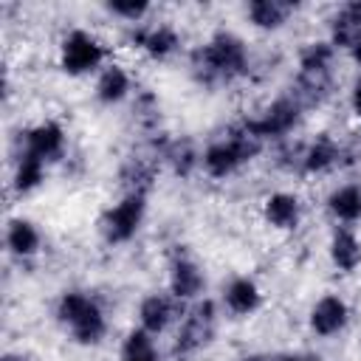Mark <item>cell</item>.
I'll return each mask as SVG.
<instances>
[{"instance_id":"25","label":"cell","mask_w":361,"mask_h":361,"mask_svg":"<svg viewBox=\"0 0 361 361\" xmlns=\"http://www.w3.org/2000/svg\"><path fill=\"white\" fill-rule=\"evenodd\" d=\"M164 158L172 164V169L178 175H189L195 169V164H197V152H195V147L189 141H172L164 149Z\"/></svg>"},{"instance_id":"27","label":"cell","mask_w":361,"mask_h":361,"mask_svg":"<svg viewBox=\"0 0 361 361\" xmlns=\"http://www.w3.org/2000/svg\"><path fill=\"white\" fill-rule=\"evenodd\" d=\"M350 104H353V113H355V116H361V79H358V82H355V87H353Z\"/></svg>"},{"instance_id":"26","label":"cell","mask_w":361,"mask_h":361,"mask_svg":"<svg viewBox=\"0 0 361 361\" xmlns=\"http://www.w3.org/2000/svg\"><path fill=\"white\" fill-rule=\"evenodd\" d=\"M107 8H110L113 14L127 17V20H138V17L147 11V3H144V0H113V3H107Z\"/></svg>"},{"instance_id":"1","label":"cell","mask_w":361,"mask_h":361,"mask_svg":"<svg viewBox=\"0 0 361 361\" xmlns=\"http://www.w3.org/2000/svg\"><path fill=\"white\" fill-rule=\"evenodd\" d=\"M192 68L206 79V82H228L234 76H243L248 71V56L245 45L234 34H214L203 48L195 51Z\"/></svg>"},{"instance_id":"20","label":"cell","mask_w":361,"mask_h":361,"mask_svg":"<svg viewBox=\"0 0 361 361\" xmlns=\"http://www.w3.org/2000/svg\"><path fill=\"white\" fill-rule=\"evenodd\" d=\"M6 243H8V248H11L14 254L28 257V254H34V251L39 248V234H37V228H34L28 220H14V223L8 226Z\"/></svg>"},{"instance_id":"29","label":"cell","mask_w":361,"mask_h":361,"mask_svg":"<svg viewBox=\"0 0 361 361\" xmlns=\"http://www.w3.org/2000/svg\"><path fill=\"white\" fill-rule=\"evenodd\" d=\"M243 361H268L265 355H248V358H243Z\"/></svg>"},{"instance_id":"7","label":"cell","mask_w":361,"mask_h":361,"mask_svg":"<svg viewBox=\"0 0 361 361\" xmlns=\"http://www.w3.org/2000/svg\"><path fill=\"white\" fill-rule=\"evenodd\" d=\"M141 220H144V195L130 192L116 209L107 212V217H104V234H107L110 243H124V240H130L138 231Z\"/></svg>"},{"instance_id":"12","label":"cell","mask_w":361,"mask_h":361,"mask_svg":"<svg viewBox=\"0 0 361 361\" xmlns=\"http://www.w3.org/2000/svg\"><path fill=\"white\" fill-rule=\"evenodd\" d=\"M330 257L336 262V268L341 271H355L361 262V243L350 228H338L330 240Z\"/></svg>"},{"instance_id":"21","label":"cell","mask_w":361,"mask_h":361,"mask_svg":"<svg viewBox=\"0 0 361 361\" xmlns=\"http://www.w3.org/2000/svg\"><path fill=\"white\" fill-rule=\"evenodd\" d=\"M127 90H130V79H127V73H124L121 68H116V65L107 68V71L102 73L99 85H96V96H99L102 102H107V104L124 99Z\"/></svg>"},{"instance_id":"16","label":"cell","mask_w":361,"mask_h":361,"mask_svg":"<svg viewBox=\"0 0 361 361\" xmlns=\"http://www.w3.org/2000/svg\"><path fill=\"white\" fill-rule=\"evenodd\" d=\"M226 305H228V310H234L240 316H248L259 307V288L251 279L240 276L226 288Z\"/></svg>"},{"instance_id":"5","label":"cell","mask_w":361,"mask_h":361,"mask_svg":"<svg viewBox=\"0 0 361 361\" xmlns=\"http://www.w3.org/2000/svg\"><path fill=\"white\" fill-rule=\"evenodd\" d=\"M214 322H217L214 305H212V302L197 305V307L186 316V322L180 324V330H178L175 353H178V355H192L195 350H200L203 344H209L212 336H214Z\"/></svg>"},{"instance_id":"9","label":"cell","mask_w":361,"mask_h":361,"mask_svg":"<svg viewBox=\"0 0 361 361\" xmlns=\"http://www.w3.org/2000/svg\"><path fill=\"white\" fill-rule=\"evenodd\" d=\"M62 141H65L62 127L56 121H42L34 130H28V135H25V152L48 161V158H56L62 152Z\"/></svg>"},{"instance_id":"24","label":"cell","mask_w":361,"mask_h":361,"mask_svg":"<svg viewBox=\"0 0 361 361\" xmlns=\"http://www.w3.org/2000/svg\"><path fill=\"white\" fill-rule=\"evenodd\" d=\"M121 361H158L152 338H149L147 330H133L127 336L124 350H121Z\"/></svg>"},{"instance_id":"19","label":"cell","mask_w":361,"mask_h":361,"mask_svg":"<svg viewBox=\"0 0 361 361\" xmlns=\"http://www.w3.org/2000/svg\"><path fill=\"white\" fill-rule=\"evenodd\" d=\"M327 206H330V212H333L338 220L353 223V220L361 217V189H358V186H341V189H336V192L330 195Z\"/></svg>"},{"instance_id":"18","label":"cell","mask_w":361,"mask_h":361,"mask_svg":"<svg viewBox=\"0 0 361 361\" xmlns=\"http://www.w3.org/2000/svg\"><path fill=\"white\" fill-rule=\"evenodd\" d=\"M290 8H293L290 3H279V0H254L248 6V17L259 28H276V25L285 23Z\"/></svg>"},{"instance_id":"30","label":"cell","mask_w":361,"mask_h":361,"mask_svg":"<svg viewBox=\"0 0 361 361\" xmlns=\"http://www.w3.org/2000/svg\"><path fill=\"white\" fill-rule=\"evenodd\" d=\"M3 361H23V358H17V355H6Z\"/></svg>"},{"instance_id":"15","label":"cell","mask_w":361,"mask_h":361,"mask_svg":"<svg viewBox=\"0 0 361 361\" xmlns=\"http://www.w3.org/2000/svg\"><path fill=\"white\" fill-rule=\"evenodd\" d=\"M265 217L276 228H293L299 223V200L288 192H276L265 200Z\"/></svg>"},{"instance_id":"31","label":"cell","mask_w":361,"mask_h":361,"mask_svg":"<svg viewBox=\"0 0 361 361\" xmlns=\"http://www.w3.org/2000/svg\"><path fill=\"white\" fill-rule=\"evenodd\" d=\"M282 361H313V358H282Z\"/></svg>"},{"instance_id":"14","label":"cell","mask_w":361,"mask_h":361,"mask_svg":"<svg viewBox=\"0 0 361 361\" xmlns=\"http://www.w3.org/2000/svg\"><path fill=\"white\" fill-rule=\"evenodd\" d=\"M338 158H341L338 144H336L333 138L322 135V138H316V141L302 152V169H305V172H324V169H330Z\"/></svg>"},{"instance_id":"13","label":"cell","mask_w":361,"mask_h":361,"mask_svg":"<svg viewBox=\"0 0 361 361\" xmlns=\"http://www.w3.org/2000/svg\"><path fill=\"white\" fill-rule=\"evenodd\" d=\"M169 285H172V293L178 296V299H189V296H195V293H200V288H203V274H200V268L192 262V259H175V265H172V276H169Z\"/></svg>"},{"instance_id":"3","label":"cell","mask_w":361,"mask_h":361,"mask_svg":"<svg viewBox=\"0 0 361 361\" xmlns=\"http://www.w3.org/2000/svg\"><path fill=\"white\" fill-rule=\"evenodd\" d=\"M59 322L68 324L73 338L82 344H96L104 336V316L99 305L79 290H71L59 299Z\"/></svg>"},{"instance_id":"11","label":"cell","mask_w":361,"mask_h":361,"mask_svg":"<svg viewBox=\"0 0 361 361\" xmlns=\"http://www.w3.org/2000/svg\"><path fill=\"white\" fill-rule=\"evenodd\" d=\"M133 42L141 45L152 56H166L178 48V34L169 25H155V28H138L133 31Z\"/></svg>"},{"instance_id":"6","label":"cell","mask_w":361,"mask_h":361,"mask_svg":"<svg viewBox=\"0 0 361 361\" xmlns=\"http://www.w3.org/2000/svg\"><path fill=\"white\" fill-rule=\"evenodd\" d=\"M104 59V48L85 31H71L62 42V68L68 73H87L99 68Z\"/></svg>"},{"instance_id":"2","label":"cell","mask_w":361,"mask_h":361,"mask_svg":"<svg viewBox=\"0 0 361 361\" xmlns=\"http://www.w3.org/2000/svg\"><path fill=\"white\" fill-rule=\"evenodd\" d=\"M262 147V138H257L245 124L240 130H234L228 138L214 141L206 152H203V166L209 175L214 178H226L231 175L237 166H243L245 161H251Z\"/></svg>"},{"instance_id":"8","label":"cell","mask_w":361,"mask_h":361,"mask_svg":"<svg viewBox=\"0 0 361 361\" xmlns=\"http://www.w3.org/2000/svg\"><path fill=\"white\" fill-rule=\"evenodd\" d=\"M347 324V305L338 296H322L310 310V327L319 336H333Z\"/></svg>"},{"instance_id":"10","label":"cell","mask_w":361,"mask_h":361,"mask_svg":"<svg viewBox=\"0 0 361 361\" xmlns=\"http://www.w3.org/2000/svg\"><path fill=\"white\" fill-rule=\"evenodd\" d=\"M333 45L353 48V42L361 37V3H347L333 17Z\"/></svg>"},{"instance_id":"23","label":"cell","mask_w":361,"mask_h":361,"mask_svg":"<svg viewBox=\"0 0 361 361\" xmlns=\"http://www.w3.org/2000/svg\"><path fill=\"white\" fill-rule=\"evenodd\" d=\"M330 59H333V45L330 42H310L302 51V73H330Z\"/></svg>"},{"instance_id":"17","label":"cell","mask_w":361,"mask_h":361,"mask_svg":"<svg viewBox=\"0 0 361 361\" xmlns=\"http://www.w3.org/2000/svg\"><path fill=\"white\" fill-rule=\"evenodd\" d=\"M138 316H141V324H144L147 333H161L172 322L175 307L166 296H147L138 307Z\"/></svg>"},{"instance_id":"4","label":"cell","mask_w":361,"mask_h":361,"mask_svg":"<svg viewBox=\"0 0 361 361\" xmlns=\"http://www.w3.org/2000/svg\"><path fill=\"white\" fill-rule=\"evenodd\" d=\"M299 116H302V104H299V102L293 99V93H290V96H282V99H276L274 104H268L259 118L245 121V127H248L257 138L285 135V133L299 121Z\"/></svg>"},{"instance_id":"22","label":"cell","mask_w":361,"mask_h":361,"mask_svg":"<svg viewBox=\"0 0 361 361\" xmlns=\"http://www.w3.org/2000/svg\"><path fill=\"white\" fill-rule=\"evenodd\" d=\"M45 175V161L31 155V152H23L20 155V164H17V175H14V186L20 192H31L34 186H39Z\"/></svg>"},{"instance_id":"28","label":"cell","mask_w":361,"mask_h":361,"mask_svg":"<svg viewBox=\"0 0 361 361\" xmlns=\"http://www.w3.org/2000/svg\"><path fill=\"white\" fill-rule=\"evenodd\" d=\"M350 51H353V59H355V62L361 65V37H358V39L353 42V48H350Z\"/></svg>"}]
</instances>
